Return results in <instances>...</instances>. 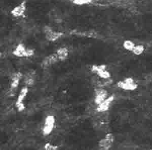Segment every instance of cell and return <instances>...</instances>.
Returning a JSON list of instances; mask_svg holds the SVG:
<instances>
[{
    "label": "cell",
    "mask_w": 152,
    "mask_h": 150,
    "mask_svg": "<svg viewBox=\"0 0 152 150\" xmlns=\"http://www.w3.org/2000/svg\"><path fill=\"white\" fill-rule=\"evenodd\" d=\"M42 33L45 40L49 43H56L64 36V33L57 30L50 25H45L42 28Z\"/></svg>",
    "instance_id": "cell-1"
},
{
    "label": "cell",
    "mask_w": 152,
    "mask_h": 150,
    "mask_svg": "<svg viewBox=\"0 0 152 150\" xmlns=\"http://www.w3.org/2000/svg\"><path fill=\"white\" fill-rule=\"evenodd\" d=\"M12 54L19 58H29L35 55V49L28 47L23 43H19L13 49Z\"/></svg>",
    "instance_id": "cell-2"
},
{
    "label": "cell",
    "mask_w": 152,
    "mask_h": 150,
    "mask_svg": "<svg viewBox=\"0 0 152 150\" xmlns=\"http://www.w3.org/2000/svg\"><path fill=\"white\" fill-rule=\"evenodd\" d=\"M28 9L27 2L26 1H23L16 4L11 9L10 15L16 19L23 18L26 16Z\"/></svg>",
    "instance_id": "cell-3"
},
{
    "label": "cell",
    "mask_w": 152,
    "mask_h": 150,
    "mask_svg": "<svg viewBox=\"0 0 152 150\" xmlns=\"http://www.w3.org/2000/svg\"><path fill=\"white\" fill-rule=\"evenodd\" d=\"M118 88L125 91H134L138 88V83L132 77H126L117 83Z\"/></svg>",
    "instance_id": "cell-4"
},
{
    "label": "cell",
    "mask_w": 152,
    "mask_h": 150,
    "mask_svg": "<svg viewBox=\"0 0 152 150\" xmlns=\"http://www.w3.org/2000/svg\"><path fill=\"white\" fill-rule=\"evenodd\" d=\"M91 70L104 80H107L111 78V73L107 70V66L105 64H94L92 66Z\"/></svg>",
    "instance_id": "cell-5"
},
{
    "label": "cell",
    "mask_w": 152,
    "mask_h": 150,
    "mask_svg": "<svg viewBox=\"0 0 152 150\" xmlns=\"http://www.w3.org/2000/svg\"><path fill=\"white\" fill-rule=\"evenodd\" d=\"M56 119L53 116H48L45 118L43 127L42 128V133L44 136H47L52 133L55 126Z\"/></svg>",
    "instance_id": "cell-6"
},
{
    "label": "cell",
    "mask_w": 152,
    "mask_h": 150,
    "mask_svg": "<svg viewBox=\"0 0 152 150\" xmlns=\"http://www.w3.org/2000/svg\"><path fill=\"white\" fill-rule=\"evenodd\" d=\"M115 141V137L112 133H109L104 138L99 141V146L100 150H107L112 147Z\"/></svg>",
    "instance_id": "cell-7"
},
{
    "label": "cell",
    "mask_w": 152,
    "mask_h": 150,
    "mask_svg": "<svg viewBox=\"0 0 152 150\" xmlns=\"http://www.w3.org/2000/svg\"><path fill=\"white\" fill-rule=\"evenodd\" d=\"M59 61L57 54L56 52H53L52 53L49 54L44 58L41 63L42 67L43 68H47L52 65L56 64Z\"/></svg>",
    "instance_id": "cell-8"
},
{
    "label": "cell",
    "mask_w": 152,
    "mask_h": 150,
    "mask_svg": "<svg viewBox=\"0 0 152 150\" xmlns=\"http://www.w3.org/2000/svg\"><path fill=\"white\" fill-rule=\"evenodd\" d=\"M28 88L27 87H24L21 90L19 95L18 96V99L16 102V107H17L19 112H21L24 110L26 107L23 103V101L28 95Z\"/></svg>",
    "instance_id": "cell-9"
},
{
    "label": "cell",
    "mask_w": 152,
    "mask_h": 150,
    "mask_svg": "<svg viewBox=\"0 0 152 150\" xmlns=\"http://www.w3.org/2000/svg\"><path fill=\"white\" fill-rule=\"evenodd\" d=\"M115 99V97L114 95L110 96L102 103L97 105V111L100 113L107 112L111 107L113 102H114Z\"/></svg>",
    "instance_id": "cell-10"
},
{
    "label": "cell",
    "mask_w": 152,
    "mask_h": 150,
    "mask_svg": "<svg viewBox=\"0 0 152 150\" xmlns=\"http://www.w3.org/2000/svg\"><path fill=\"white\" fill-rule=\"evenodd\" d=\"M108 97V92L102 88H96L95 90L94 102L99 105Z\"/></svg>",
    "instance_id": "cell-11"
},
{
    "label": "cell",
    "mask_w": 152,
    "mask_h": 150,
    "mask_svg": "<svg viewBox=\"0 0 152 150\" xmlns=\"http://www.w3.org/2000/svg\"><path fill=\"white\" fill-rule=\"evenodd\" d=\"M56 53L58 56L59 60L64 61L66 60L69 57L70 50L67 46H61L56 49Z\"/></svg>",
    "instance_id": "cell-12"
},
{
    "label": "cell",
    "mask_w": 152,
    "mask_h": 150,
    "mask_svg": "<svg viewBox=\"0 0 152 150\" xmlns=\"http://www.w3.org/2000/svg\"><path fill=\"white\" fill-rule=\"evenodd\" d=\"M22 76L23 74L20 72H17L13 74L10 83L11 89L14 90L18 88L19 86V82L22 78Z\"/></svg>",
    "instance_id": "cell-13"
},
{
    "label": "cell",
    "mask_w": 152,
    "mask_h": 150,
    "mask_svg": "<svg viewBox=\"0 0 152 150\" xmlns=\"http://www.w3.org/2000/svg\"><path fill=\"white\" fill-rule=\"evenodd\" d=\"M96 0H71V2L74 5L77 6H84L89 5Z\"/></svg>",
    "instance_id": "cell-14"
},
{
    "label": "cell",
    "mask_w": 152,
    "mask_h": 150,
    "mask_svg": "<svg viewBox=\"0 0 152 150\" xmlns=\"http://www.w3.org/2000/svg\"><path fill=\"white\" fill-rule=\"evenodd\" d=\"M145 48L143 45H135L134 47L133 50L132 51V52L135 55L140 56L143 54V52H145Z\"/></svg>",
    "instance_id": "cell-15"
},
{
    "label": "cell",
    "mask_w": 152,
    "mask_h": 150,
    "mask_svg": "<svg viewBox=\"0 0 152 150\" xmlns=\"http://www.w3.org/2000/svg\"><path fill=\"white\" fill-rule=\"evenodd\" d=\"M135 44L134 43L133 41L131 40H127L124 41L123 43V47L125 50L132 52L134 47H135Z\"/></svg>",
    "instance_id": "cell-16"
},
{
    "label": "cell",
    "mask_w": 152,
    "mask_h": 150,
    "mask_svg": "<svg viewBox=\"0 0 152 150\" xmlns=\"http://www.w3.org/2000/svg\"><path fill=\"white\" fill-rule=\"evenodd\" d=\"M24 82L26 83V85H28V86H31L34 84V80L33 78L32 74H28L27 76L25 78Z\"/></svg>",
    "instance_id": "cell-17"
},
{
    "label": "cell",
    "mask_w": 152,
    "mask_h": 150,
    "mask_svg": "<svg viewBox=\"0 0 152 150\" xmlns=\"http://www.w3.org/2000/svg\"><path fill=\"white\" fill-rule=\"evenodd\" d=\"M44 149L46 150H57L58 147L56 145H52L50 143H46L44 146Z\"/></svg>",
    "instance_id": "cell-18"
}]
</instances>
